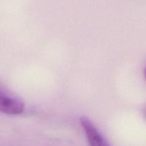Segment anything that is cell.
<instances>
[{
	"label": "cell",
	"instance_id": "cell-1",
	"mask_svg": "<svg viewBox=\"0 0 146 146\" xmlns=\"http://www.w3.org/2000/svg\"><path fill=\"white\" fill-rule=\"evenodd\" d=\"M24 111L21 100L8 95L0 90V112L8 115H19Z\"/></svg>",
	"mask_w": 146,
	"mask_h": 146
},
{
	"label": "cell",
	"instance_id": "cell-3",
	"mask_svg": "<svg viewBox=\"0 0 146 146\" xmlns=\"http://www.w3.org/2000/svg\"><path fill=\"white\" fill-rule=\"evenodd\" d=\"M145 78H146V68H145Z\"/></svg>",
	"mask_w": 146,
	"mask_h": 146
},
{
	"label": "cell",
	"instance_id": "cell-2",
	"mask_svg": "<svg viewBox=\"0 0 146 146\" xmlns=\"http://www.w3.org/2000/svg\"><path fill=\"white\" fill-rule=\"evenodd\" d=\"M80 123L86 135L90 146H109L96 127H95L88 118L81 117L80 118Z\"/></svg>",
	"mask_w": 146,
	"mask_h": 146
}]
</instances>
